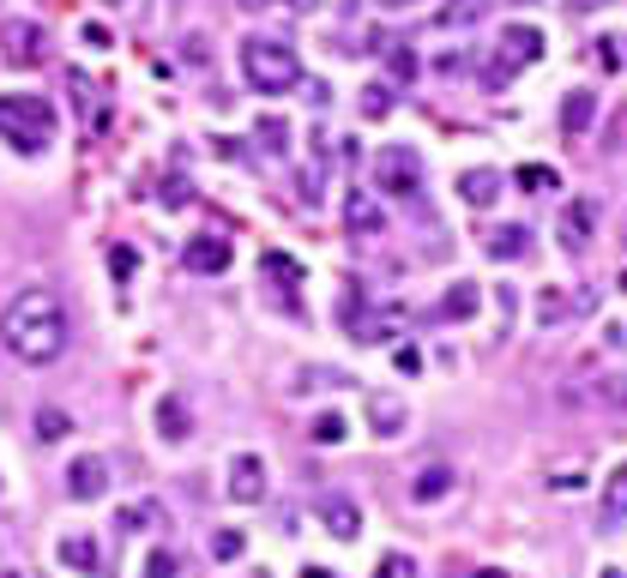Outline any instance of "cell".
<instances>
[{
    "label": "cell",
    "mask_w": 627,
    "mask_h": 578,
    "mask_svg": "<svg viewBox=\"0 0 627 578\" xmlns=\"http://www.w3.org/2000/svg\"><path fill=\"white\" fill-rule=\"evenodd\" d=\"M121 530H139V525H163V506H151V501H133V506H121V518H115Z\"/></svg>",
    "instance_id": "cell-24"
},
{
    "label": "cell",
    "mask_w": 627,
    "mask_h": 578,
    "mask_svg": "<svg viewBox=\"0 0 627 578\" xmlns=\"http://www.w3.org/2000/svg\"><path fill=\"white\" fill-rule=\"evenodd\" d=\"M0 344H7V356L25 361V368H49V361H61L66 344H73L66 302L54 296V290H42V283L19 290V296L7 302V313H0Z\"/></svg>",
    "instance_id": "cell-1"
},
{
    "label": "cell",
    "mask_w": 627,
    "mask_h": 578,
    "mask_svg": "<svg viewBox=\"0 0 627 578\" xmlns=\"http://www.w3.org/2000/svg\"><path fill=\"white\" fill-rule=\"evenodd\" d=\"M66 494H73V501H103L109 494V464L103 458H73L66 464Z\"/></svg>",
    "instance_id": "cell-11"
},
{
    "label": "cell",
    "mask_w": 627,
    "mask_h": 578,
    "mask_svg": "<svg viewBox=\"0 0 627 578\" xmlns=\"http://www.w3.org/2000/svg\"><path fill=\"white\" fill-rule=\"evenodd\" d=\"M54 554H61V566L66 573H78V578H97L103 573V542L85 530V537H61L54 542Z\"/></svg>",
    "instance_id": "cell-8"
},
{
    "label": "cell",
    "mask_w": 627,
    "mask_h": 578,
    "mask_svg": "<svg viewBox=\"0 0 627 578\" xmlns=\"http://www.w3.org/2000/svg\"><path fill=\"white\" fill-rule=\"evenodd\" d=\"M501 187H507L501 169H465V175H458V199H465L470 211H495Z\"/></svg>",
    "instance_id": "cell-10"
},
{
    "label": "cell",
    "mask_w": 627,
    "mask_h": 578,
    "mask_svg": "<svg viewBox=\"0 0 627 578\" xmlns=\"http://www.w3.org/2000/svg\"><path fill=\"white\" fill-rule=\"evenodd\" d=\"M362 109H368V115H386V109H392V103H386V90H368Z\"/></svg>",
    "instance_id": "cell-33"
},
{
    "label": "cell",
    "mask_w": 627,
    "mask_h": 578,
    "mask_svg": "<svg viewBox=\"0 0 627 578\" xmlns=\"http://www.w3.org/2000/svg\"><path fill=\"white\" fill-rule=\"evenodd\" d=\"M0 578H19V573H7V566H0Z\"/></svg>",
    "instance_id": "cell-42"
},
{
    "label": "cell",
    "mask_w": 627,
    "mask_h": 578,
    "mask_svg": "<svg viewBox=\"0 0 627 578\" xmlns=\"http://www.w3.org/2000/svg\"><path fill=\"white\" fill-rule=\"evenodd\" d=\"M374 578H417V561H410V554H386V561L374 566Z\"/></svg>",
    "instance_id": "cell-29"
},
{
    "label": "cell",
    "mask_w": 627,
    "mask_h": 578,
    "mask_svg": "<svg viewBox=\"0 0 627 578\" xmlns=\"http://www.w3.org/2000/svg\"><path fill=\"white\" fill-rule=\"evenodd\" d=\"M242 7H248V13H254V7H272V0H242Z\"/></svg>",
    "instance_id": "cell-40"
},
{
    "label": "cell",
    "mask_w": 627,
    "mask_h": 578,
    "mask_svg": "<svg viewBox=\"0 0 627 578\" xmlns=\"http://www.w3.org/2000/svg\"><path fill=\"white\" fill-rule=\"evenodd\" d=\"M61 133V115H54L49 97H30V90H7L0 97V145H13L19 157H42Z\"/></svg>",
    "instance_id": "cell-2"
},
{
    "label": "cell",
    "mask_w": 627,
    "mask_h": 578,
    "mask_svg": "<svg viewBox=\"0 0 627 578\" xmlns=\"http://www.w3.org/2000/svg\"><path fill=\"white\" fill-rule=\"evenodd\" d=\"M470 313H477V283H453L441 308H434V320H470Z\"/></svg>",
    "instance_id": "cell-21"
},
{
    "label": "cell",
    "mask_w": 627,
    "mask_h": 578,
    "mask_svg": "<svg viewBox=\"0 0 627 578\" xmlns=\"http://www.w3.org/2000/svg\"><path fill=\"white\" fill-rule=\"evenodd\" d=\"M483 13H489V0H446V7H441V25L458 30V25H477Z\"/></svg>",
    "instance_id": "cell-23"
},
{
    "label": "cell",
    "mask_w": 627,
    "mask_h": 578,
    "mask_svg": "<svg viewBox=\"0 0 627 578\" xmlns=\"http://www.w3.org/2000/svg\"><path fill=\"white\" fill-rule=\"evenodd\" d=\"M362 416H368V428H374V440H398V434H405V422H410V410H405L398 392H374Z\"/></svg>",
    "instance_id": "cell-9"
},
{
    "label": "cell",
    "mask_w": 627,
    "mask_h": 578,
    "mask_svg": "<svg viewBox=\"0 0 627 578\" xmlns=\"http://www.w3.org/2000/svg\"><path fill=\"white\" fill-rule=\"evenodd\" d=\"M157 434L175 440V446H182V440L194 434V410H187V404L175 398V392H170V398H157Z\"/></svg>",
    "instance_id": "cell-15"
},
{
    "label": "cell",
    "mask_w": 627,
    "mask_h": 578,
    "mask_svg": "<svg viewBox=\"0 0 627 578\" xmlns=\"http://www.w3.org/2000/svg\"><path fill=\"white\" fill-rule=\"evenodd\" d=\"M567 7H574V13H598L603 0H567Z\"/></svg>",
    "instance_id": "cell-34"
},
{
    "label": "cell",
    "mask_w": 627,
    "mask_h": 578,
    "mask_svg": "<svg viewBox=\"0 0 627 578\" xmlns=\"http://www.w3.org/2000/svg\"><path fill=\"white\" fill-rule=\"evenodd\" d=\"M598 578H627V573H622V566H603V573H598Z\"/></svg>",
    "instance_id": "cell-37"
},
{
    "label": "cell",
    "mask_w": 627,
    "mask_h": 578,
    "mask_svg": "<svg viewBox=\"0 0 627 578\" xmlns=\"http://www.w3.org/2000/svg\"><path fill=\"white\" fill-rule=\"evenodd\" d=\"M598 513H603V525H622V518H627V458L615 464L610 482H603V506H598Z\"/></svg>",
    "instance_id": "cell-19"
},
{
    "label": "cell",
    "mask_w": 627,
    "mask_h": 578,
    "mask_svg": "<svg viewBox=\"0 0 627 578\" xmlns=\"http://www.w3.org/2000/svg\"><path fill=\"white\" fill-rule=\"evenodd\" d=\"M344 223H351V235H380L386 230V211L368 193H344Z\"/></svg>",
    "instance_id": "cell-14"
},
{
    "label": "cell",
    "mask_w": 627,
    "mask_h": 578,
    "mask_svg": "<svg viewBox=\"0 0 627 578\" xmlns=\"http://www.w3.org/2000/svg\"><path fill=\"white\" fill-rule=\"evenodd\" d=\"M175 573H182L175 549H151V561H145V578H175Z\"/></svg>",
    "instance_id": "cell-28"
},
{
    "label": "cell",
    "mask_w": 627,
    "mask_h": 578,
    "mask_svg": "<svg viewBox=\"0 0 627 578\" xmlns=\"http://www.w3.org/2000/svg\"><path fill=\"white\" fill-rule=\"evenodd\" d=\"M260 271H266L272 283H284V296H296V290H302V266H296L290 254H266V259H260Z\"/></svg>",
    "instance_id": "cell-22"
},
{
    "label": "cell",
    "mask_w": 627,
    "mask_h": 578,
    "mask_svg": "<svg viewBox=\"0 0 627 578\" xmlns=\"http://www.w3.org/2000/svg\"><path fill=\"white\" fill-rule=\"evenodd\" d=\"M477 578H507V573H501V566H483V573H477Z\"/></svg>",
    "instance_id": "cell-38"
},
{
    "label": "cell",
    "mask_w": 627,
    "mask_h": 578,
    "mask_svg": "<svg viewBox=\"0 0 627 578\" xmlns=\"http://www.w3.org/2000/svg\"><path fill=\"white\" fill-rule=\"evenodd\" d=\"M598 61L610 66V73H622L627 66V37H598Z\"/></svg>",
    "instance_id": "cell-26"
},
{
    "label": "cell",
    "mask_w": 627,
    "mask_h": 578,
    "mask_svg": "<svg viewBox=\"0 0 627 578\" xmlns=\"http://www.w3.org/2000/svg\"><path fill=\"white\" fill-rule=\"evenodd\" d=\"M446 494H453V470H446V464L417 470V482H410V501L417 506H434V501H446Z\"/></svg>",
    "instance_id": "cell-17"
},
{
    "label": "cell",
    "mask_w": 627,
    "mask_h": 578,
    "mask_svg": "<svg viewBox=\"0 0 627 578\" xmlns=\"http://www.w3.org/2000/svg\"><path fill=\"white\" fill-rule=\"evenodd\" d=\"M42 25H30V19H7L0 25V61L7 66H37L42 61Z\"/></svg>",
    "instance_id": "cell-7"
},
{
    "label": "cell",
    "mask_w": 627,
    "mask_h": 578,
    "mask_svg": "<svg viewBox=\"0 0 627 578\" xmlns=\"http://www.w3.org/2000/svg\"><path fill=\"white\" fill-rule=\"evenodd\" d=\"M302 578H339V573H327V566H302Z\"/></svg>",
    "instance_id": "cell-35"
},
{
    "label": "cell",
    "mask_w": 627,
    "mask_h": 578,
    "mask_svg": "<svg viewBox=\"0 0 627 578\" xmlns=\"http://www.w3.org/2000/svg\"><path fill=\"white\" fill-rule=\"evenodd\" d=\"M109 7H133V0H109Z\"/></svg>",
    "instance_id": "cell-41"
},
{
    "label": "cell",
    "mask_w": 627,
    "mask_h": 578,
    "mask_svg": "<svg viewBox=\"0 0 627 578\" xmlns=\"http://www.w3.org/2000/svg\"><path fill=\"white\" fill-rule=\"evenodd\" d=\"M622 290H627V271H622Z\"/></svg>",
    "instance_id": "cell-43"
},
{
    "label": "cell",
    "mask_w": 627,
    "mask_h": 578,
    "mask_svg": "<svg viewBox=\"0 0 627 578\" xmlns=\"http://www.w3.org/2000/svg\"><path fill=\"white\" fill-rule=\"evenodd\" d=\"M109 266H115V278H133V271H139V259H133L127 247H115V254H109Z\"/></svg>",
    "instance_id": "cell-32"
},
{
    "label": "cell",
    "mask_w": 627,
    "mask_h": 578,
    "mask_svg": "<svg viewBox=\"0 0 627 578\" xmlns=\"http://www.w3.org/2000/svg\"><path fill=\"white\" fill-rule=\"evenodd\" d=\"M66 434V416L61 410H37V440H61Z\"/></svg>",
    "instance_id": "cell-31"
},
{
    "label": "cell",
    "mask_w": 627,
    "mask_h": 578,
    "mask_svg": "<svg viewBox=\"0 0 627 578\" xmlns=\"http://www.w3.org/2000/svg\"><path fill=\"white\" fill-rule=\"evenodd\" d=\"M374 187L392 199H417L422 193V157L410 145H380L374 151Z\"/></svg>",
    "instance_id": "cell-4"
},
{
    "label": "cell",
    "mask_w": 627,
    "mask_h": 578,
    "mask_svg": "<svg viewBox=\"0 0 627 578\" xmlns=\"http://www.w3.org/2000/svg\"><path fill=\"white\" fill-rule=\"evenodd\" d=\"M242 78H248L260 97H290L302 85V54L278 37H248L242 42Z\"/></svg>",
    "instance_id": "cell-3"
},
{
    "label": "cell",
    "mask_w": 627,
    "mask_h": 578,
    "mask_svg": "<svg viewBox=\"0 0 627 578\" xmlns=\"http://www.w3.org/2000/svg\"><path fill=\"white\" fill-rule=\"evenodd\" d=\"M386 7H398V13H405V7H422V0H386Z\"/></svg>",
    "instance_id": "cell-39"
},
{
    "label": "cell",
    "mask_w": 627,
    "mask_h": 578,
    "mask_svg": "<svg viewBox=\"0 0 627 578\" xmlns=\"http://www.w3.org/2000/svg\"><path fill=\"white\" fill-rule=\"evenodd\" d=\"M591 121H598V97H591V90H567V103H562V133H567V139H579Z\"/></svg>",
    "instance_id": "cell-16"
},
{
    "label": "cell",
    "mask_w": 627,
    "mask_h": 578,
    "mask_svg": "<svg viewBox=\"0 0 627 578\" xmlns=\"http://www.w3.org/2000/svg\"><path fill=\"white\" fill-rule=\"evenodd\" d=\"M591 223H598V206H591V199H574V206L562 211V242L567 247H586L591 242Z\"/></svg>",
    "instance_id": "cell-18"
},
{
    "label": "cell",
    "mask_w": 627,
    "mask_h": 578,
    "mask_svg": "<svg viewBox=\"0 0 627 578\" xmlns=\"http://www.w3.org/2000/svg\"><path fill=\"white\" fill-rule=\"evenodd\" d=\"M242 554H248L242 530H218V537H211V561H242Z\"/></svg>",
    "instance_id": "cell-25"
},
{
    "label": "cell",
    "mask_w": 627,
    "mask_h": 578,
    "mask_svg": "<svg viewBox=\"0 0 627 578\" xmlns=\"http://www.w3.org/2000/svg\"><path fill=\"white\" fill-rule=\"evenodd\" d=\"M320 518H327V530L339 542L362 537V513H356V501H344V494H327V501H320Z\"/></svg>",
    "instance_id": "cell-13"
},
{
    "label": "cell",
    "mask_w": 627,
    "mask_h": 578,
    "mask_svg": "<svg viewBox=\"0 0 627 578\" xmlns=\"http://www.w3.org/2000/svg\"><path fill=\"white\" fill-rule=\"evenodd\" d=\"M284 7H296V13H314V7H320V0H284Z\"/></svg>",
    "instance_id": "cell-36"
},
{
    "label": "cell",
    "mask_w": 627,
    "mask_h": 578,
    "mask_svg": "<svg viewBox=\"0 0 627 578\" xmlns=\"http://www.w3.org/2000/svg\"><path fill=\"white\" fill-rule=\"evenodd\" d=\"M525 254H531V235H525L519 223H507V230L489 235V259H501V266H507V259H525Z\"/></svg>",
    "instance_id": "cell-20"
},
{
    "label": "cell",
    "mask_w": 627,
    "mask_h": 578,
    "mask_svg": "<svg viewBox=\"0 0 627 578\" xmlns=\"http://www.w3.org/2000/svg\"><path fill=\"white\" fill-rule=\"evenodd\" d=\"M223 489H230L235 506H260L266 501V464H260V452H235L230 470H223Z\"/></svg>",
    "instance_id": "cell-6"
},
{
    "label": "cell",
    "mask_w": 627,
    "mask_h": 578,
    "mask_svg": "<svg viewBox=\"0 0 627 578\" xmlns=\"http://www.w3.org/2000/svg\"><path fill=\"white\" fill-rule=\"evenodd\" d=\"M182 266L199 271V278H218V271H230V242H218V235H194V242L182 247Z\"/></svg>",
    "instance_id": "cell-12"
},
{
    "label": "cell",
    "mask_w": 627,
    "mask_h": 578,
    "mask_svg": "<svg viewBox=\"0 0 627 578\" xmlns=\"http://www.w3.org/2000/svg\"><path fill=\"white\" fill-rule=\"evenodd\" d=\"M537 61H543V30L537 25H507L501 42H495V73L489 78L501 85V78H513L519 66H537Z\"/></svg>",
    "instance_id": "cell-5"
},
{
    "label": "cell",
    "mask_w": 627,
    "mask_h": 578,
    "mask_svg": "<svg viewBox=\"0 0 627 578\" xmlns=\"http://www.w3.org/2000/svg\"><path fill=\"white\" fill-rule=\"evenodd\" d=\"M308 440H314V446H339V440H344V416H332V410H327L320 422H314V434H308Z\"/></svg>",
    "instance_id": "cell-27"
},
{
    "label": "cell",
    "mask_w": 627,
    "mask_h": 578,
    "mask_svg": "<svg viewBox=\"0 0 627 578\" xmlns=\"http://www.w3.org/2000/svg\"><path fill=\"white\" fill-rule=\"evenodd\" d=\"M519 187H531V193H549V187H555V169H543V163L519 169Z\"/></svg>",
    "instance_id": "cell-30"
}]
</instances>
